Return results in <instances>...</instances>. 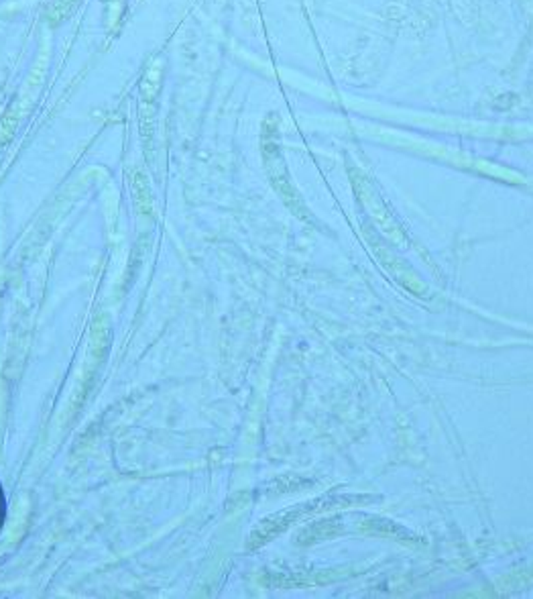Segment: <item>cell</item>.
Listing matches in <instances>:
<instances>
[{
    "label": "cell",
    "instance_id": "6da1fadb",
    "mask_svg": "<svg viewBox=\"0 0 533 599\" xmlns=\"http://www.w3.org/2000/svg\"><path fill=\"white\" fill-rule=\"evenodd\" d=\"M78 0H51L49 8H47V23L49 27H58L60 23H63L75 8Z\"/></svg>",
    "mask_w": 533,
    "mask_h": 599
},
{
    "label": "cell",
    "instance_id": "7a4b0ae2",
    "mask_svg": "<svg viewBox=\"0 0 533 599\" xmlns=\"http://www.w3.org/2000/svg\"><path fill=\"white\" fill-rule=\"evenodd\" d=\"M16 122H19V109H16V102H12L0 120V145H4L6 141L12 139V135L16 131Z\"/></svg>",
    "mask_w": 533,
    "mask_h": 599
}]
</instances>
